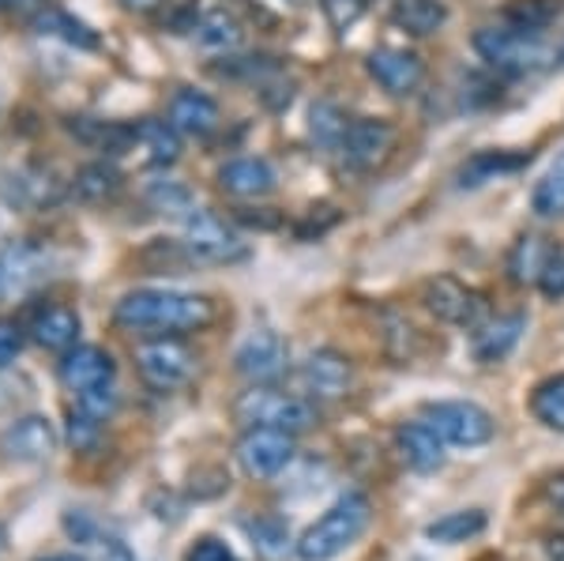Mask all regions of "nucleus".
Listing matches in <instances>:
<instances>
[{"label":"nucleus","mask_w":564,"mask_h":561,"mask_svg":"<svg viewBox=\"0 0 564 561\" xmlns=\"http://www.w3.org/2000/svg\"><path fill=\"white\" fill-rule=\"evenodd\" d=\"M117 324L140 336H174V332H199L215 321V302L207 294L159 291L143 287L117 302Z\"/></svg>","instance_id":"obj_1"},{"label":"nucleus","mask_w":564,"mask_h":561,"mask_svg":"<svg viewBox=\"0 0 564 561\" xmlns=\"http://www.w3.org/2000/svg\"><path fill=\"white\" fill-rule=\"evenodd\" d=\"M372 520V505L366 494H347L324 513L316 517L308 528L297 536L294 542V554L302 561H332L339 558L343 550L354 547L361 536H366Z\"/></svg>","instance_id":"obj_2"},{"label":"nucleus","mask_w":564,"mask_h":561,"mask_svg":"<svg viewBox=\"0 0 564 561\" xmlns=\"http://www.w3.org/2000/svg\"><path fill=\"white\" fill-rule=\"evenodd\" d=\"M234 419L241 422L245 430H286V433H305L321 422L316 407L302 400L294 392H282V388L271 385H252L249 392L238 396L234 403Z\"/></svg>","instance_id":"obj_3"},{"label":"nucleus","mask_w":564,"mask_h":561,"mask_svg":"<svg viewBox=\"0 0 564 561\" xmlns=\"http://www.w3.org/2000/svg\"><path fill=\"white\" fill-rule=\"evenodd\" d=\"M475 50L489 68L505 72V76H531L550 65V45L542 42V34L520 31V26H481L475 34Z\"/></svg>","instance_id":"obj_4"},{"label":"nucleus","mask_w":564,"mask_h":561,"mask_svg":"<svg viewBox=\"0 0 564 561\" xmlns=\"http://www.w3.org/2000/svg\"><path fill=\"white\" fill-rule=\"evenodd\" d=\"M422 422L441 433L444 445H456V449L489 445V441H494V433H497L494 414H489L481 403H470V400L425 403L422 407Z\"/></svg>","instance_id":"obj_5"},{"label":"nucleus","mask_w":564,"mask_h":561,"mask_svg":"<svg viewBox=\"0 0 564 561\" xmlns=\"http://www.w3.org/2000/svg\"><path fill=\"white\" fill-rule=\"evenodd\" d=\"M135 366H140L143 385L154 392H177L196 377V355L174 336H154L140 343Z\"/></svg>","instance_id":"obj_6"},{"label":"nucleus","mask_w":564,"mask_h":561,"mask_svg":"<svg viewBox=\"0 0 564 561\" xmlns=\"http://www.w3.org/2000/svg\"><path fill=\"white\" fill-rule=\"evenodd\" d=\"M185 249L204 265H238L249 252V246L230 223L212 212H199V207L185 215Z\"/></svg>","instance_id":"obj_7"},{"label":"nucleus","mask_w":564,"mask_h":561,"mask_svg":"<svg viewBox=\"0 0 564 561\" xmlns=\"http://www.w3.org/2000/svg\"><path fill=\"white\" fill-rule=\"evenodd\" d=\"M425 305H430L433 316H441L444 324H456V328H470L489 321V302L486 294L475 291V287L459 283L456 276H436L425 283Z\"/></svg>","instance_id":"obj_8"},{"label":"nucleus","mask_w":564,"mask_h":561,"mask_svg":"<svg viewBox=\"0 0 564 561\" xmlns=\"http://www.w3.org/2000/svg\"><path fill=\"white\" fill-rule=\"evenodd\" d=\"M395 143H399V132H395V125L384 121V117H354L339 155L347 159L350 170L369 174V170L384 166L391 159V151H395Z\"/></svg>","instance_id":"obj_9"},{"label":"nucleus","mask_w":564,"mask_h":561,"mask_svg":"<svg viewBox=\"0 0 564 561\" xmlns=\"http://www.w3.org/2000/svg\"><path fill=\"white\" fill-rule=\"evenodd\" d=\"M294 433L286 430H245L234 456L249 478H275L294 460Z\"/></svg>","instance_id":"obj_10"},{"label":"nucleus","mask_w":564,"mask_h":561,"mask_svg":"<svg viewBox=\"0 0 564 561\" xmlns=\"http://www.w3.org/2000/svg\"><path fill=\"white\" fill-rule=\"evenodd\" d=\"M0 452L15 464H42L57 452V430L45 414H23L0 433Z\"/></svg>","instance_id":"obj_11"},{"label":"nucleus","mask_w":564,"mask_h":561,"mask_svg":"<svg viewBox=\"0 0 564 561\" xmlns=\"http://www.w3.org/2000/svg\"><path fill=\"white\" fill-rule=\"evenodd\" d=\"M286 358H290V350L279 332L260 328L241 343L234 362H238V374L249 377L252 385H275L279 377L286 374Z\"/></svg>","instance_id":"obj_12"},{"label":"nucleus","mask_w":564,"mask_h":561,"mask_svg":"<svg viewBox=\"0 0 564 561\" xmlns=\"http://www.w3.org/2000/svg\"><path fill=\"white\" fill-rule=\"evenodd\" d=\"M366 72L388 90V95H411V90H417V84L425 79L422 57L411 50H395V45L372 50L366 57Z\"/></svg>","instance_id":"obj_13"},{"label":"nucleus","mask_w":564,"mask_h":561,"mask_svg":"<svg viewBox=\"0 0 564 561\" xmlns=\"http://www.w3.org/2000/svg\"><path fill=\"white\" fill-rule=\"evenodd\" d=\"M57 377L72 396H84L90 388L113 385L117 366L102 347H72L65 350V358H61Z\"/></svg>","instance_id":"obj_14"},{"label":"nucleus","mask_w":564,"mask_h":561,"mask_svg":"<svg viewBox=\"0 0 564 561\" xmlns=\"http://www.w3.org/2000/svg\"><path fill=\"white\" fill-rule=\"evenodd\" d=\"M170 125L181 136H193V140H207L218 125H223V114H218V103L204 90H177L170 98Z\"/></svg>","instance_id":"obj_15"},{"label":"nucleus","mask_w":564,"mask_h":561,"mask_svg":"<svg viewBox=\"0 0 564 561\" xmlns=\"http://www.w3.org/2000/svg\"><path fill=\"white\" fill-rule=\"evenodd\" d=\"M129 151L140 159V166H170L181 155V132L170 121L148 117V121L132 125V140Z\"/></svg>","instance_id":"obj_16"},{"label":"nucleus","mask_w":564,"mask_h":561,"mask_svg":"<svg viewBox=\"0 0 564 561\" xmlns=\"http://www.w3.org/2000/svg\"><path fill=\"white\" fill-rule=\"evenodd\" d=\"M395 445H399L403 464L417 475H433L444 467V441H441V433L433 427H425V422H406V427H399Z\"/></svg>","instance_id":"obj_17"},{"label":"nucleus","mask_w":564,"mask_h":561,"mask_svg":"<svg viewBox=\"0 0 564 561\" xmlns=\"http://www.w3.org/2000/svg\"><path fill=\"white\" fill-rule=\"evenodd\" d=\"M523 328H527V313H508V316H489L486 324L475 328V358L494 366V362H505L508 355L516 350V343L523 339Z\"/></svg>","instance_id":"obj_18"},{"label":"nucleus","mask_w":564,"mask_h":561,"mask_svg":"<svg viewBox=\"0 0 564 561\" xmlns=\"http://www.w3.org/2000/svg\"><path fill=\"white\" fill-rule=\"evenodd\" d=\"M45 276V252L31 241H15L0 252V294L12 298L31 291L34 283Z\"/></svg>","instance_id":"obj_19"},{"label":"nucleus","mask_w":564,"mask_h":561,"mask_svg":"<svg viewBox=\"0 0 564 561\" xmlns=\"http://www.w3.org/2000/svg\"><path fill=\"white\" fill-rule=\"evenodd\" d=\"M218 185L230 196H241V201H260L275 188V170H271L268 159H230L218 170Z\"/></svg>","instance_id":"obj_20"},{"label":"nucleus","mask_w":564,"mask_h":561,"mask_svg":"<svg viewBox=\"0 0 564 561\" xmlns=\"http://www.w3.org/2000/svg\"><path fill=\"white\" fill-rule=\"evenodd\" d=\"M302 381L308 392L321 396V400H339L350 388V362L343 358L339 350H316V355H308L305 362Z\"/></svg>","instance_id":"obj_21"},{"label":"nucleus","mask_w":564,"mask_h":561,"mask_svg":"<svg viewBox=\"0 0 564 561\" xmlns=\"http://www.w3.org/2000/svg\"><path fill=\"white\" fill-rule=\"evenodd\" d=\"M65 528H68V536L76 539L79 547H84V554L90 561H135V554L129 550V542H121L117 536L102 531L95 520L87 517V513H68Z\"/></svg>","instance_id":"obj_22"},{"label":"nucleus","mask_w":564,"mask_h":561,"mask_svg":"<svg viewBox=\"0 0 564 561\" xmlns=\"http://www.w3.org/2000/svg\"><path fill=\"white\" fill-rule=\"evenodd\" d=\"M31 336L45 350H72L79 339V313L68 305H42L31 316Z\"/></svg>","instance_id":"obj_23"},{"label":"nucleus","mask_w":564,"mask_h":561,"mask_svg":"<svg viewBox=\"0 0 564 561\" xmlns=\"http://www.w3.org/2000/svg\"><path fill=\"white\" fill-rule=\"evenodd\" d=\"M391 23L414 39H430L448 23L444 0H391Z\"/></svg>","instance_id":"obj_24"},{"label":"nucleus","mask_w":564,"mask_h":561,"mask_svg":"<svg viewBox=\"0 0 564 561\" xmlns=\"http://www.w3.org/2000/svg\"><path fill=\"white\" fill-rule=\"evenodd\" d=\"M550 249L553 246L545 238H539V234H523V238L512 246V252H508V276H512V283L539 287L542 268H545V260H550Z\"/></svg>","instance_id":"obj_25"},{"label":"nucleus","mask_w":564,"mask_h":561,"mask_svg":"<svg viewBox=\"0 0 564 561\" xmlns=\"http://www.w3.org/2000/svg\"><path fill=\"white\" fill-rule=\"evenodd\" d=\"M117 188H121V170L106 159L87 162V166L76 174V181H72V193H76L84 204H102L117 193Z\"/></svg>","instance_id":"obj_26"},{"label":"nucleus","mask_w":564,"mask_h":561,"mask_svg":"<svg viewBox=\"0 0 564 561\" xmlns=\"http://www.w3.org/2000/svg\"><path fill=\"white\" fill-rule=\"evenodd\" d=\"M34 26H39V34L61 39V42L76 45V50H98V34L90 31L87 23H79V20H72L68 12H61V8H42V12L34 15Z\"/></svg>","instance_id":"obj_27"},{"label":"nucleus","mask_w":564,"mask_h":561,"mask_svg":"<svg viewBox=\"0 0 564 561\" xmlns=\"http://www.w3.org/2000/svg\"><path fill=\"white\" fill-rule=\"evenodd\" d=\"M523 155H508V151H478L475 159L463 162L459 170V185L463 188H478L486 185V181H494L500 174H512V170L523 166Z\"/></svg>","instance_id":"obj_28"},{"label":"nucleus","mask_w":564,"mask_h":561,"mask_svg":"<svg viewBox=\"0 0 564 561\" xmlns=\"http://www.w3.org/2000/svg\"><path fill=\"white\" fill-rule=\"evenodd\" d=\"M486 513L481 509H463V513H448V517L433 520L430 528H425V539L433 542H444V547H456V542H467L486 531Z\"/></svg>","instance_id":"obj_29"},{"label":"nucleus","mask_w":564,"mask_h":561,"mask_svg":"<svg viewBox=\"0 0 564 561\" xmlns=\"http://www.w3.org/2000/svg\"><path fill=\"white\" fill-rule=\"evenodd\" d=\"M347 129H350V117L332 103H316L308 110V136H313L316 148L324 151H339L343 140H347Z\"/></svg>","instance_id":"obj_30"},{"label":"nucleus","mask_w":564,"mask_h":561,"mask_svg":"<svg viewBox=\"0 0 564 561\" xmlns=\"http://www.w3.org/2000/svg\"><path fill=\"white\" fill-rule=\"evenodd\" d=\"M531 207L542 219H564V151L539 177V185H534V193H531Z\"/></svg>","instance_id":"obj_31"},{"label":"nucleus","mask_w":564,"mask_h":561,"mask_svg":"<svg viewBox=\"0 0 564 561\" xmlns=\"http://www.w3.org/2000/svg\"><path fill=\"white\" fill-rule=\"evenodd\" d=\"M241 39H245V31L230 12H207L204 20L196 23V42L204 45V50H218V53L238 50Z\"/></svg>","instance_id":"obj_32"},{"label":"nucleus","mask_w":564,"mask_h":561,"mask_svg":"<svg viewBox=\"0 0 564 561\" xmlns=\"http://www.w3.org/2000/svg\"><path fill=\"white\" fill-rule=\"evenodd\" d=\"M564 0H512L505 8V23L508 26H520V31H534L542 34L545 26L561 15Z\"/></svg>","instance_id":"obj_33"},{"label":"nucleus","mask_w":564,"mask_h":561,"mask_svg":"<svg viewBox=\"0 0 564 561\" xmlns=\"http://www.w3.org/2000/svg\"><path fill=\"white\" fill-rule=\"evenodd\" d=\"M531 414L545 430L564 433V374L545 377V381L531 392Z\"/></svg>","instance_id":"obj_34"},{"label":"nucleus","mask_w":564,"mask_h":561,"mask_svg":"<svg viewBox=\"0 0 564 561\" xmlns=\"http://www.w3.org/2000/svg\"><path fill=\"white\" fill-rule=\"evenodd\" d=\"M249 531H252V539H257V547H260V554H263V558L286 554L290 531H286V524H282L279 517H260V520H252V524H249Z\"/></svg>","instance_id":"obj_35"},{"label":"nucleus","mask_w":564,"mask_h":561,"mask_svg":"<svg viewBox=\"0 0 564 561\" xmlns=\"http://www.w3.org/2000/svg\"><path fill=\"white\" fill-rule=\"evenodd\" d=\"M369 4L372 0H321V12L335 34H347L350 26L369 12Z\"/></svg>","instance_id":"obj_36"},{"label":"nucleus","mask_w":564,"mask_h":561,"mask_svg":"<svg viewBox=\"0 0 564 561\" xmlns=\"http://www.w3.org/2000/svg\"><path fill=\"white\" fill-rule=\"evenodd\" d=\"M15 188H20V204H50L57 201L61 181H53L50 170H34V174L15 177Z\"/></svg>","instance_id":"obj_37"},{"label":"nucleus","mask_w":564,"mask_h":561,"mask_svg":"<svg viewBox=\"0 0 564 561\" xmlns=\"http://www.w3.org/2000/svg\"><path fill=\"white\" fill-rule=\"evenodd\" d=\"M148 201L159 207V212H166V215H181V212H196L193 207V196L185 193V188L177 185V181H159V185L148 193Z\"/></svg>","instance_id":"obj_38"},{"label":"nucleus","mask_w":564,"mask_h":561,"mask_svg":"<svg viewBox=\"0 0 564 561\" xmlns=\"http://www.w3.org/2000/svg\"><path fill=\"white\" fill-rule=\"evenodd\" d=\"M539 291L545 298H564V246H553L550 249V260H545V268H542V279H539Z\"/></svg>","instance_id":"obj_39"},{"label":"nucleus","mask_w":564,"mask_h":561,"mask_svg":"<svg viewBox=\"0 0 564 561\" xmlns=\"http://www.w3.org/2000/svg\"><path fill=\"white\" fill-rule=\"evenodd\" d=\"M76 407H84L87 414H95L98 422H106L109 414L117 411V388L113 385H102V388H90V392L76 396Z\"/></svg>","instance_id":"obj_40"},{"label":"nucleus","mask_w":564,"mask_h":561,"mask_svg":"<svg viewBox=\"0 0 564 561\" xmlns=\"http://www.w3.org/2000/svg\"><path fill=\"white\" fill-rule=\"evenodd\" d=\"M98 430H102V422H98L95 414H87L84 407H76V411H72V422H68L72 449H90L98 441Z\"/></svg>","instance_id":"obj_41"},{"label":"nucleus","mask_w":564,"mask_h":561,"mask_svg":"<svg viewBox=\"0 0 564 561\" xmlns=\"http://www.w3.org/2000/svg\"><path fill=\"white\" fill-rule=\"evenodd\" d=\"M185 561H238V554H234L223 539L204 536V539H196L193 547L185 550Z\"/></svg>","instance_id":"obj_42"},{"label":"nucleus","mask_w":564,"mask_h":561,"mask_svg":"<svg viewBox=\"0 0 564 561\" xmlns=\"http://www.w3.org/2000/svg\"><path fill=\"white\" fill-rule=\"evenodd\" d=\"M23 350V328L8 316H0V369L12 366L15 355Z\"/></svg>","instance_id":"obj_43"},{"label":"nucleus","mask_w":564,"mask_h":561,"mask_svg":"<svg viewBox=\"0 0 564 561\" xmlns=\"http://www.w3.org/2000/svg\"><path fill=\"white\" fill-rule=\"evenodd\" d=\"M42 8H50L45 0H0V12H12V15H39Z\"/></svg>","instance_id":"obj_44"},{"label":"nucleus","mask_w":564,"mask_h":561,"mask_svg":"<svg viewBox=\"0 0 564 561\" xmlns=\"http://www.w3.org/2000/svg\"><path fill=\"white\" fill-rule=\"evenodd\" d=\"M545 558H550V561H564V536L545 542Z\"/></svg>","instance_id":"obj_45"},{"label":"nucleus","mask_w":564,"mask_h":561,"mask_svg":"<svg viewBox=\"0 0 564 561\" xmlns=\"http://www.w3.org/2000/svg\"><path fill=\"white\" fill-rule=\"evenodd\" d=\"M550 497H553V501H557V505H561V509H564V475H557V478H550Z\"/></svg>","instance_id":"obj_46"},{"label":"nucleus","mask_w":564,"mask_h":561,"mask_svg":"<svg viewBox=\"0 0 564 561\" xmlns=\"http://www.w3.org/2000/svg\"><path fill=\"white\" fill-rule=\"evenodd\" d=\"M124 8H132V12H151V8H159L162 0H121Z\"/></svg>","instance_id":"obj_47"},{"label":"nucleus","mask_w":564,"mask_h":561,"mask_svg":"<svg viewBox=\"0 0 564 561\" xmlns=\"http://www.w3.org/2000/svg\"><path fill=\"white\" fill-rule=\"evenodd\" d=\"M39 561H87V558H76V554H50V558H39Z\"/></svg>","instance_id":"obj_48"},{"label":"nucleus","mask_w":564,"mask_h":561,"mask_svg":"<svg viewBox=\"0 0 564 561\" xmlns=\"http://www.w3.org/2000/svg\"><path fill=\"white\" fill-rule=\"evenodd\" d=\"M4 558H8V531L0 528V561H4Z\"/></svg>","instance_id":"obj_49"},{"label":"nucleus","mask_w":564,"mask_h":561,"mask_svg":"<svg viewBox=\"0 0 564 561\" xmlns=\"http://www.w3.org/2000/svg\"><path fill=\"white\" fill-rule=\"evenodd\" d=\"M290 4H294V8H305V4H313V0H290Z\"/></svg>","instance_id":"obj_50"},{"label":"nucleus","mask_w":564,"mask_h":561,"mask_svg":"<svg viewBox=\"0 0 564 561\" xmlns=\"http://www.w3.org/2000/svg\"><path fill=\"white\" fill-rule=\"evenodd\" d=\"M561 65H564V50H561Z\"/></svg>","instance_id":"obj_51"}]
</instances>
